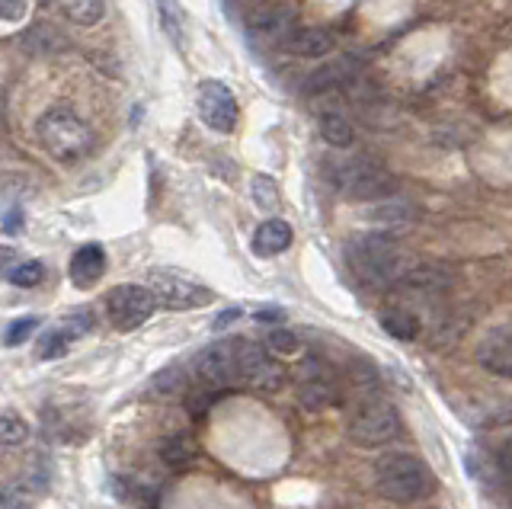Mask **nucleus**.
<instances>
[{"label": "nucleus", "mask_w": 512, "mask_h": 509, "mask_svg": "<svg viewBox=\"0 0 512 509\" xmlns=\"http://www.w3.org/2000/svg\"><path fill=\"white\" fill-rule=\"evenodd\" d=\"M346 263L368 289H388V285H397L407 273L404 250H400V244L384 231L359 234L356 241H349Z\"/></svg>", "instance_id": "obj_1"}, {"label": "nucleus", "mask_w": 512, "mask_h": 509, "mask_svg": "<svg viewBox=\"0 0 512 509\" xmlns=\"http://www.w3.org/2000/svg\"><path fill=\"white\" fill-rule=\"evenodd\" d=\"M375 487L384 500L410 506V503L426 500L432 487H436V481H432L429 468L416 455L391 452L375 465Z\"/></svg>", "instance_id": "obj_2"}, {"label": "nucleus", "mask_w": 512, "mask_h": 509, "mask_svg": "<svg viewBox=\"0 0 512 509\" xmlns=\"http://www.w3.org/2000/svg\"><path fill=\"white\" fill-rule=\"evenodd\" d=\"M36 135L42 141V148L61 164H74L80 157H87L93 148V129L64 106L42 113V119L36 122Z\"/></svg>", "instance_id": "obj_3"}, {"label": "nucleus", "mask_w": 512, "mask_h": 509, "mask_svg": "<svg viewBox=\"0 0 512 509\" xmlns=\"http://www.w3.org/2000/svg\"><path fill=\"white\" fill-rule=\"evenodd\" d=\"M346 436L359 449H381L400 436V417L391 401H384L381 394L365 397V401L352 410L346 423Z\"/></svg>", "instance_id": "obj_4"}, {"label": "nucleus", "mask_w": 512, "mask_h": 509, "mask_svg": "<svg viewBox=\"0 0 512 509\" xmlns=\"http://www.w3.org/2000/svg\"><path fill=\"white\" fill-rule=\"evenodd\" d=\"M333 183L349 199H388L394 193V177L368 157H352L333 167Z\"/></svg>", "instance_id": "obj_5"}, {"label": "nucleus", "mask_w": 512, "mask_h": 509, "mask_svg": "<svg viewBox=\"0 0 512 509\" xmlns=\"http://www.w3.org/2000/svg\"><path fill=\"white\" fill-rule=\"evenodd\" d=\"M148 289L154 292L160 308L170 311H189V308H202L212 301V292L205 289L202 282L189 279L176 269H151L148 273Z\"/></svg>", "instance_id": "obj_6"}, {"label": "nucleus", "mask_w": 512, "mask_h": 509, "mask_svg": "<svg viewBox=\"0 0 512 509\" xmlns=\"http://www.w3.org/2000/svg\"><path fill=\"white\" fill-rule=\"evenodd\" d=\"M157 298L148 285H116L109 295H106V317L112 321L116 330H135L144 321H151V314L157 311Z\"/></svg>", "instance_id": "obj_7"}, {"label": "nucleus", "mask_w": 512, "mask_h": 509, "mask_svg": "<svg viewBox=\"0 0 512 509\" xmlns=\"http://www.w3.org/2000/svg\"><path fill=\"white\" fill-rule=\"evenodd\" d=\"M234 346H237L240 385H250V388H260V391H279L282 388L285 369L266 346L250 343V340H234Z\"/></svg>", "instance_id": "obj_8"}, {"label": "nucleus", "mask_w": 512, "mask_h": 509, "mask_svg": "<svg viewBox=\"0 0 512 509\" xmlns=\"http://www.w3.org/2000/svg\"><path fill=\"white\" fill-rule=\"evenodd\" d=\"M196 109H199V119L212 132L231 135L237 129L240 106H237V100H234V93H231L228 84H221V81H202L199 90H196Z\"/></svg>", "instance_id": "obj_9"}, {"label": "nucleus", "mask_w": 512, "mask_h": 509, "mask_svg": "<svg viewBox=\"0 0 512 509\" xmlns=\"http://www.w3.org/2000/svg\"><path fill=\"white\" fill-rule=\"evenodd\" d=\"M196 375L205 388H234L240 385L237 372V346L234 340H221L205 346L196 356Z\"/></svg>", "instance_id": "obj_10"}, {"label": "nucleus", "mask_w": 512, "mask_h": 509, "mask_svg": "<svg viewBox=\"0 0 512 509\" xmlns=\"http://www.w3.org/2000/svg\"><path fill=\"white\" fill-rule=\"evenodd\" d=\"M336 394H340V385H336V378L327 365H320L317 359L304 365L301 381H298V397L304 407H311V410L330 407L336 404Z\"/></svg>", "instance_id": "obj_11"}, {"label": "nucleus", "mask_w": 512, "mask_h": 509, "mask_svg": "<svg viewBox=\"0 0 512 509\" xmlns=\"http://www.w3.org/2000/svg\"><path fill=\"white\" fill-rule=\"evenodd\" d=\"M477 362L496 378H512V327H493L477 343Z\"/></svg>", "instance_id": "obj_12"}, {"label": "nucleus", "mask_w": 512, "mask_h": 509, "mask_svg": "<svg viewBox=\"0 0 512 509\" xmlns=\"http://www.w3.org/2000/svg\"><path fill=\"white\" fill-rule=\"evenodd\" d=\"M87 330H90V317L80 311V314L68 317V321H61L58 327L42 333V340L36 346V356L39 359H58V356H64L71 349V343L80 340V333H87Z\"/></svg>", "instance_id": "obj_13"}, {"label": "nucleus", "mask_w": 512, "mask_h": 509, "mask_svg": "<svg viewBox=\"0 0 512 509\" xmlns=\"http://www.w3.org/2000/svg\"><path fill=\"white\" fill-rule=\"evenodd\" d=\"M106 273V250L100 244H84L80 250H74L68 276L77 289H90L93 282H100Z\"/></svg>", "instance_id": "obj_14"}, {"label": "nucleus", "mask_w": 512, "mask_h": 509, "mask_svg": "<svg viewBox=\"0 0 512 509\" xmlns=\"http://www.w3.org/2000/svg\"><path fill=\"white\" fill-rule=\"evenodd\" d=\"M420 218V212H416V205L407 202V199H378L372 209H368V221H372L375 228H407L413 225V221Z\"/></svg>", "instance_id": "obj_15"}, {"label": "nucleus", "mask_w": 512, "mask_h": 509, "mask_svg": "<svg viewBox=\"0 0 512 509\" xmlns=\"http://www.w3.org/2000/svg\"><path fill=\"white\" fill-rule=\"evenodd\" d=\"M292 225L282 218H266L260 228L253 231V253L260 257H279L282 250L292 247Z\"/></svg>", "instance_id": "obj_16"}, {"label": "nucleus", "mask_w": 512, "mask_h": 509, "mask_svg": "<svg viewBox=\"0 0 512 509\" xmlns=\"http://www.w3.org/2000/svg\"><path fill=\"white\" fill-rule=\"evenodd\" d=\"M378 321H381V327H384V333H388V337L404 340V343L416 340V337L423 333L420 314H416L413 308H407V305H391V308H384Z\"/></svg>", "instance_id": "obj_17"}, {"label": "nucleus", "mask_w": 512, "mask_h": 509, "mask_svg": "<svg viewBox=\"0 0 512 509\" xmlns=\"http://www.w3.org/2000/svg\"><path fill=\"white\" fill-rule=\"evenodd\" d=\"M333 45H336V39L327 33V29L304 26V29H295V33L285 39L282 49L292 52V55H301V58H320V55L333 52Z\"/></svg>", "instance_id": "obj_18"}, {"label": "nucleus", "mask_w": 512, "mask_h": 509, "mask_svg": "<svg viewBox=\"0 0 512 509\" xmlns=\"http://www.w3.org/2000/svg\"><path fill=\"white\" fill-rule=\"evenodd\" d=\"M157 13H160V26H164L167 39L180 52H186L189 36H186V13L180 7V0H157Z\"/></svg>", "instance_id": "obj_19"}, {"label": "nucleus", "mask_w": 512, "mask_h": 509, "mask_svg": "<svg viewBox=\"0 0 512 509\" xmlns=\"http://www.w3.org/2000/svg\"><path fill=\"white\" fill-rule=\"evenodd\" d=\"M58 10L64 13V20L77 26H93L103 20L106 0H58Z\"/></svg>", "instance_id": "obj_20"}, {"label": "nucleus", "mask_w": 512, "mask_h": 509, "mask_svg": "<svg viewBox=\"0 0 512 509\" xmlns=\"http://www.w3.org/2000/svg\"><path fill=\"white\" fill-rule=\"evenodd\" d=\"M196 442H192L189 436L176 433V436H167L164 442H160V458H164V465L170 468H183L189 465L192 458H196Z\"/></svg>", "instance_id": "obj_21"}, {"label": "nucleus", "mask_w": 512, "mask_h": 509, "mask_svg": "<svg viewBox=\"0 0 512 509\" xmlns=\"http://www.w3.org/2000/svg\"><path fill=\"white\" fill-rule=\"evenodd\" d=\"M4 276L10 285H16V289H36V285H42V279H45V266L39 260H20L16 266H7Z\"/></svg>", "instance_id": "obj_22"}, {"label": "nucleus", "mask_w": 512, "mask_h": 509, "mask_svg": "<svg viewBox=\"0 0 512 509\" xmlns=\"http://www.w3.org/2000/svg\"><path fill=\"white\" fill-rule=\"evenodd\" d=\"M320 138L333 148H349L352 145V125L336 116V113H324L320 116Z\"/></svg>", "instance_id": "obj_23"}, {"label": "nucleus", "mask_w": 512, "mask_h": 509, "mask_svg": "<svg viewBox=\"0 0 512 509\" xmlns=\"http://www.w3.org/2000/svg\"><path fill=\"white\" fill-rule=\"evenodd\" d=\"M0 439H4L7 449H13V445H23L29 439V423L23 417H16L13 410H7L4 420H0Z\"/></svg>", "instance_id": "obj_24"}, {"label": "nucleus", "mask_w": 512, "mask_h": 509, "mask_svg": "<svg viewBox=\"0 0 512 509\" xmlns=\"http://www.w3.org/2000/svg\"><path fill=\"white\" fill-rule=\"evenodd\" d=\"M36 330H39V317H16V321H10L7 330H4V343L7 346H20Z\"/></svg>", "instance_id": "obj_25"}, {"label": "nucleus", "mask_w": 512, "mask_h": 509, "mask_svg": "<svg viewBox=\"0 0 512 509\" xmlns=\"http://www.w3.org/2000/svg\"><path fill=\"white\" fill-rule=\"evenodd\" d=\"M253 199L260 202L263 209H276V205H279V189H276V183L266 177V173L253 177Z\"/></svg>", "instance_id": "obj_26"}, {"label": "nucleus", "mask_w": 512, "mask_h": 509, "mask_svg": "<svg viewBox=\"0 0 512 509\" xmlns=\"http://www.w3.org/2000/svg\"><path fill=\"white\" fill-rule=\"evenodd\" d=\"M269 349H276L279 356H292L301 349V343L292 330H269Z\"/></svg>", "instance_id": "obj_27"}, {"label": "nucleus", "mask_w": 512, "mask_h": 509, "mask_svg": "<svg viewBox=\"0 0 512 509\" xmlns=\"http://www.w3.org/2000/svg\"><path fill=\"white\" fill-rule=\"evenodd\" d=\"M52 42L64 49V39L55 33V29H48V26H36V29H32V33L26 36V45H29V49H45V52H52Z\"/></svg>", "instance_id": "obj_28"}, {"label": "nucleus", "mask_w": 512, "mask_h": 509, "mask_svg": "<svg viewBox=\"0 0 512 509\" xmlns=\"http://www.w3.org/2000/svg\"><path fill=\"white\" fill-rule=\"evenodd\" d=\"M29 4L26 0H0V20L4 23H20L26 17Z\"/></svg>", "instance_id": "obj_29"}, {"label": "nucleus", "mask_w": 512, "mask_h": 509, "mask_svg": "<svg viewBox=\"0 0 512 509\" xmlns=\"http://www.w3.org/2000/svg\"><path fill=\"white\" fill-rule=\"evenodd\" d=\"M496 468H500V477H503V490H506V497L512 500V439L509 445L500 452V461H496Z\"/></svg>", "instance_id": "obj_30"}, {"label": "nucleus", "mask_w": 512, "mask_h": 509, "mask_svg": "<svg viewBox=\"0 0 512 509\" xmlns=\"http://www.w3.org/2000/svg\"><path fill=\"white\" fill-rule=\"evenodd\" d=\"M26 228V215H23V209H7V215H4V234H20Z\"/></svg>", "instance_id": "obj_31"}, {"label": "nucleus", "mask_w": 512, "mask_h": 509, "mask_svg": "<svg viewBox=\"0 0 512 509\" xmlns=\"http://www.w3.org/2000/svg\"><path fill=\"white\" fill-rule=\"evenodd\" d=\"M256 321H282V308H260V311H253Z\"/></svg>", "instance_id": "obj_32"}, {"label": "nucleus", "mask_w": 512, "mask_h": 509, "mask_svg": "<svg viewBox=\"0 0 512 509\" xmlns=\"http://www.w3.org/2000/svg\"><path fill=\"white\" fill-rule=\"evenodd\" d=\"M237 317H240V308H231V311H224V314L218 317V321H215V330H224V327H228V324H234Z\"/></svg>", "instance_id": "obj_33"}, {"label": "nucleus", "mask_w": 512, "mask_h": 509, "mask_svg": "<svg viewBox=\"0 0 512 509\" xmlns=\"http://www.w3.org/2000/svg\"><path fill=\"white\" fill-rule=\"evenodd\" d=\"M4 509H32V506H29L26 500H7V506H4Z\"/></svg>", "instance_id": "obj_34"}]
</instances>
